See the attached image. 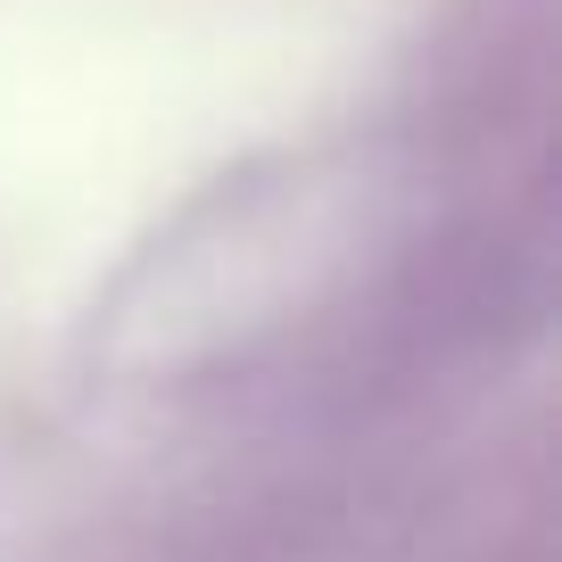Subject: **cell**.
Listing matches in <instances>:
<instances>
[{
    "instance_id": "1",
    "label": "cell",
    "mask_w": 562,
    "mask_h": 562,
    "mask_svg": "<svg viewBox=\"0 0 562 562\" xmlns=\"http://www.w3.org/2000/svg\"><path fill=\"white\" fill-rule=\"evenodd\" d=\"M331 257H339L331 182H306V175L240 182L140 257V273L100 315V348L124 372L207 364V356L240 348L248 331L281 323V306L306 299Z\"/></svg>"
}]
</instances>
